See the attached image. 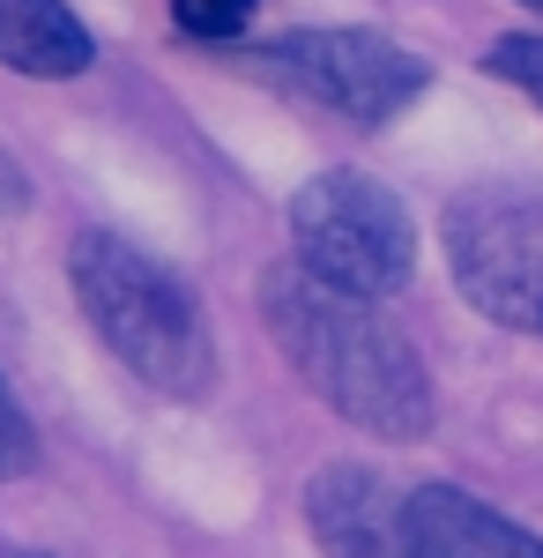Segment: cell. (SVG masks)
Listing matches in <instances>:
<instances>
[{
	"mask_svg": "<svg viewBox=\"0 0 543 558\" xmlns=\"http://www.w3.org/2000/svg\"><path fill=\"white\" fill-rule=\"evenodd\" d=\"M261 328L342 425L395 447L432 432V373L418 343L379 313V299L342 291L305 260H276L261 276Z\"/></svg>",
	"mask_w": 543,
	"mask_h": 558,
	"instance_id": "6da1fadb",
	"label": "cell"
},
{
	"mask_svg": "<svg viewBox=\"0 0 543 558\" xmlns=\"http://www.w3.org/2000/svg\"><path fill=\"white\" fill-rule=\"evenodd\" d=\"M68 283L97 343L142 387H157L171 402H202L216 387L209 313L157 254H142L134 239H112V231H83L68 246Z\"/></svg>",
	"mask_w": 543,
	"mask_h": 558,
	"instance_id": "7a4b0ae2",
	"label": "cell"
},
{
	"mask_svg": "<svg viewBox=\"0 0 543 558\" xmlns=\"http://www.w3.org/2000/svg\"><path fill=\"white\" fill-rule=\"evenodd\" d=\"M447 268L484 320L543 343V186L484 179L447 202Z\"/></svg>",
	"mask_w": 543,
	"mask_h": 558,
	"instance_id": "3957f363",
	"label": "cell"
},
{
	"mask_svg": "<svg viewBox=\"0 0 543 558\" xmlns=\"http://www.w3.org/2000/svg\"><path fill=\"white\" fill-rule=\"evenodd\" d=\"M291 246L313 276L358 299H395L418 276L410 209L365 172H313L291 194Z\"/></svg>",
	"mask_w": 543,
	"mask_h": 558,
	"instance_id": "277c9868",
	"label": "cell"
},
{
	"mask_svg": "<svg viewBox=\"0 0 543 558\" xmlns=\"http://www.w3.org/2000/svg\"><path fill=\"white\" fill-rule=\"evenodd\" d=\"M253 68L268 83H283L298 97L342 112V120H358V128H387L432 83V68L418 52H402L379 31H283V38H268L253 52Z\"/></svg>",
	"mask_w": 543,
	"mask_h": 558,
	"instance_id": "5b68a950",
	"label": "cell"
},
{
	"mask_svg": "<svg viewBox=\"0 0 543 558\" xmlns=\"http://www.w3.org/2000/svg\"><path fill=\"white\" fill-rule=\"evenodd\" d=\"M402 499L379 470L365 462H328L305 484V529L321 558H410L402 544Z\"/></svg>",
	"mask_w": 543,
	"mask_h": 558,
	"instance_id": "8992f818",
	"label": "cell"
},
{
	"mask_svg": "<svg viewBox=\"0 0 543 558\" xmlns=\"http://www.w3.org/2000/svg\"><path fill=\"white\" fill-rule=\"evenodd\" d=\"M402 544L410 558H543L536 529H521L461 484H418L402 499Z\"/></svg>",
	"mask_w": 543,
	"mask_h": 558,
	"instance_id": "52a82bcc",
	"label": "cell"
},
{
	"mask_svg": "<svg viewBox=\"0 0 543 558\" xmlns=\"http://www.w3.org/2000/svg\"><path fill=\"white\" fill-rule=\"evenodd\" d=\"M97 38L68 0H0V68L8 75H31V83H75Z\"/></svg>",
	"mask_w": 543,
	"mask_h": 558,
	"instance_id": "ba28073f",
	"label": "cell"
},
{
	"mask_svg": "<svg viewBox=\"0 0 543 558\" xmlns=\"http://www.w3.org/2000/svg\"><path fill=\"white\" fill-rule=\"evenodd\" d=\"M484 68H492L499 83H514L529 105H543V31H506V38H492Z\"/></svg>",
	"mask_w": 543,
	"mask_h": 558,
	"instance_id": "9c48e42d",
	"label": "cell"
},
{
	"mask_svg": "<svg viewBox=\"0 0 543 558\" xmlns=\"http://www.w3.org/2000/svg\"><path fill=\"white\" fill-rule=\"evenodd\" d=\"M253 8H261V0H171V23L194 45H231L253 23Z\"/></svg>",
	"mask_w": 543,
	"mask_h": 558,
	"instance_id": "30bf717a",
	"label": "cell"
},
{
	"mask_svg": "<svg viewBox=\"0 0 543 558\" xmlns=\"http://www.w3.org/2000/svg\"><path fill=\"white\" fill-rule=\"evenodd\" d=\"M31 470H38V432H31L15 387H8V373H0V476H31Z\"/></svg>",
	"mask_w": 543,
	"mask_h": 558,
	"instance_id": "8fae6325",
	"label": "cell"
},
{
	"mask_svg": "<svg viewBox=\"0 0 543 558\" xmlns=\"http://www.w3.org/2000/svg\"><path fill=\"white\" fill-rule=\"evenodd\" d=\"M31 209V179H23V165L0 149V216H23Z\"/></svg>",
	"mask_w": 543,
	"mask_h": 558,
	"instance_id": "7c38bea8",
	"label": "cell"
},
{
	"mask_svg": "<svg viewBox=\"0 0 543 558\" xmlns=\"http://www.w3.org/2000/svg\"><path fill=\"white\" fill-rule=\"evenodd\" d=\"M0 558H52V551H0Z\"/></svg>",
	"mask_w": 543,
	"mask_h": 558,
	"instance_id": "4fadbf2b",
	"label": "cell"
},
{
	"mask_svg": "<svg viewBox=\"0 0 543 558\" xmlns=\"http://www.w3.org/2000/svg\"><path fill=\"white\" fill-rule=\"evenodd\" d=\"M521 8H536V15H543V0H521Z\"/></svg>",
	"mask_w": 543,
	"mask_h": 558,
	"instance_id": "5bb4252c",
	"label": "cell"
}]
</instances>
